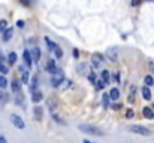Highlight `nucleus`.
I'll return each mask as SVG.
<instances>
[{"label":"nucleus","mask_w":154,"mask_h":143,"mask_svg":"<svg viewBox=\"0 0 154 143\" xmlns=\"http://www.w3.org/2000/svg\"><path fill=\"white\" fill-rule=\"evenodd\" d=\"M112 79L115 80V82H118V80H120V76H118V73H115V75L112 76Z\"/></svg>","instance_id":"nucleus-33"},{"label":"nucleus","mask_w":154,"mask_h":143,"mask_svg":"<svg viewBox=\"0 0 154 143\" xmlns=\"http://www.w3.org/2000/svg\"><path fill=\"white\" fill-rule=\"evenodd\" d=\"M87 64H85V63H81V64L78 66V73H81V75H85L87 73Z\"/></svg>","instance_id":"nucleus-22"},{"label":"nucleus","mask_w":154,"mask_h":143,"mask_svg":"<svg viewBox=\"0 0 154 143\" xmlns=\"http://www.w3.org/2000/svg\"><path fill=\"white\" fill-rule=\"evenodd\" d=\"M11 122L15 125L16 128H20V130H23L24 127H25V124H24V121L20 118L18 115H11Z\"/></svg>","instance_id":"nucleus-5"},{"label":"nucleus","mask_w":154,"mask_h":143,"mask_svg":"<svg viewBox=\"0 0 154 143\" xmlns=\"http://www.w3.org/2000/svg\"><path fill=\"white\" fill-rule=\"evenodd\" d=\"M120 107H121V104H118V103H117V104H114V106H112V109L118 110V109H120Z\"/></svg>","instance_id":"nucleus-35"},{"label":"nucleus","mask_w":154,"mask_h":143,"mask_svg":"<svg viewBox=\"0 0 154 143\" xmlns=\"http://www.w3.org/2000/svg\"><path fill=\"white\" fill-rule=\"evenodd\" d=\"M20 72H21V75H23V82L27 84L29 82V69L25 67V66H20Z\"/></svg>","instance_id":"nucleus-12"},{"label":"nucleus","mask_w":154,"mask_h":143,"mask_svg":"<svg viewBox=\"0 0 154 143\" xmlns=\"http://www.w3.org/2000/svg\"><path fill=\"white\" fill-rule=\"evenodd\" d=\"M135 95H136V88L132 86L129 95H127V101H129V103H135Z\"/></svg>","instance_id":"nucleus-17"},{"label":"nucleus","mask_w":154,"mask_h":143,"mask_svg":"<svg viewBox=\"0 0 154 143\" xmlns=\"http://www.w3.org/2000/svg\"><path fill=\"white\" fill-rule=\"evenodd\" d=\"M12 34H14V30H12V29H6V30L3 31V40H5V42L11 40Z\"/></svg>","instance_id":"nucleus-16"},{"label":"nucleus","mask_w":154,"mask_h":143,"mask_svg":"<svg viewBox=\"0 0 154 143\" xmlns=\"http://www.w3.org/2000/svg\"><path fill=\"white\" fill-rule=\"evenodd\" d=\"M30 52V57H31V61H35V63H38L39 60H40V51H39V48L38 46H35V48H31V51H29Z\"/></svg>","instance_id":"nucleus-9"},{"label":"nucleus","mask_w":154,"mask_h":143,"mask_svg":"<svg viewBox=\"0 0 154 143\" xmlns=\"http://www.w3.org/2000/svg\"><path fill=\"white\" fill-rule=\"evenodd\" d=\"M11 86H12V91L18 93L20 89H21V82H20L18 79H14V80H12V84H11Z\"/></svg>","instance_id":"nucleus-15"},{"label":"nucleus","mask_w":154,"mask_h":143,"mask_svg":"<svg viewBox=\"0 0 154 143\" xmlns=\"http://www.w3.org/2000/svg\"><path fill=\"white\" fill-rule=\"evenodd\" d=\"M126 116H127V118H132V116H133V110H127V112H126Z\"/></svg>","instance_id":"nucleus-31"},{"label":"nucleus","mask_w":154,"mask_h":143,"mask_svg":"<svg viewBox=\"0 0 154 143\" xmlns=\"http://www.w3.org/2000/svg\"><path fill=\"white\" fill-rule=\"evenodd\" d=\"M102 82H103L105 85H108V82H109V72L108 70L102 72Z\"/></svg>","instance_id":"nucleus-21"},{"label":"nucleus","mask_w":154,"mask_h":143,"mask_svg":"<svg viewBox=\"0 0 154 143\" xmlns=\"http://www.w3.org/2000/svg\"><path fill=\"white\" fill-rule=\"evenodd\" d=\"M109 94H103V97H102V103H103V106L105 107H108V104H109Z\"/></svg>","instance_id":"nucleus-25"},{"label":"nucleus","mask_w":154,"mask_h":143,"mask_svg":"<svg viewBox=\"0 0 154 143\" xmlns=\"http://www.w3.org/2000/svg\"><path fill=\"white\" fill-rule=\"evenodd\" d=\"M33 113H35V118L38 121H42V116H44V109L40 106H35L33 107Z\"/></svg>","instance_id":"nucleus-10"},{"label":"nucleus","mask_w":154,"mask_h":143,"mask_svg":"<svg viewBox=\"0 0 154 143\" xmlns=\"http://www.w3.org/2000/svg\"><path fill=\"white\" fill-rule=\"evenodd\" d=\"M142 115L145 116V118H147V119H153L154 118V110L151 109V107H144V109H142Z\"/></svg>","instance_id":"nucleus-11"},{"label":"nucleus","mask_w":154,"mask_h":143,"mask_svg":"<svg viewBox=\"0 0 154 143\" xmlns=\"http://www.w3.org/2000/svg\"><path fill=\"white\" fill-rule=\"evenodd\" d=\"M118 97H120V91L117 88H112L109 91V98H111V100H118Z\"/></svg>","instance_id":"nucleus-18"},{"label":"nucleus","mask_w":154,"mask_h":143,"mask_svg":"<svg viewBox=\"0 0 154 143\" xmlns=\"http://www.w3.org/2000/svg\"><path fill=\"white\" fill-rule=\"evenodd\" d=\"M144 82H145V86H153L154 85V79H153V76L151 75H148V76H145V79H144Z\"/></svg>","instance_id":"nucleus-20"},{"label":"nucleus","mask_w":154,"mask_h":143,"mask_svg":"<svg viewBox=\"0 0 154 143\" xmlns=\"http://www.w3.org/2000/svg\"><path fill=\"white\" fill-rule=\"evenodd\" d=\"M8 86V80L3 75H0V88H6Z\"/></svg>","instance_id":"nucleus-26"},{"label":"nucleus","mask_w":154,"mask_h":143,"mask_svg":"<svg viewBox=\"0 0 154 143\" xmlns=\"http://www.w3.org/2000/svg\"><path fill=\"white\" fill-rule=\"evenodd\" d=\"M45 70L47 72H49V73H55L57 72V66H55V61L54 60H48L47 63H45Z\"/></svg>","instance_id":"nucleus-8"},{"label":"nucleus","mask_w":154,"mask_h":143,"mask_svg":"<svg viewBox=\"0 0 154 143\" xmlns=\"http://www.w3.org/2000/svg\"><path fill=\"white\" fill-rule=\"evenodd\" d=\"M45 42H47V45H48V46H49V49L51 51H55V48H57V45L54 43V42H51L48 37H45Z\"/></svg>","instance_id":"nucleus-24"},{"label":"nucleus","mask_w":154,"mask_h":143,"mask_svg":"<svg viewBox=\"0 0 154 143\" xmlns=\"http://www.w3.org/2000/svg\"><path fill=\"white\" fill-rule=\"evenodd\" d=\"M106 58L109 60V61H117V58H118V52H117V48H109L108 51H106Z\"/></svg>","instance_id":"nucleus-7"},{"label":"nucleus","mask_w":154,"mask_h":143,"mask_svg":"<svg viewBox=\"0 0 154 143\" xmlns=\"http://www.w3.org/2000/svg\"><path fill=\"white\" fill-rule=\"evenodd\" d=\"M102 63H103V57H102L100 54H93V57H91V66L93 67H100Z\"/></svg>","instance_id":"nucleus-6"},{"label":"nucleus","mask_w":154,"mask_h":143,"mask_svg":"<svg viewBox=\"0 0 154 143\" xmlns=\"http://www.w3.org/2000/svg\"><path fill=\"white\" fill-rule=\"evenodd\" d=\"M148 67H150V70H151L153 73H154V63H150V64H148Z\"/></svg>","instance_id":"nucleus-34"},{"label":"nucleus","mask_w":154,"mask_h":143,"mask_svg":"<svg viewBox=\"0 0 154 143\" xmlns=\"http://www.w3.org/2000/svg\"><path fill=\"white\" fill-rule=\"evenodd\" d=\"M3 100H5V94H3V93H0V103H2Z\"/></svg>","instance_id":"nucleus-36"},{"label":"nucleus","mask_w":154,"mask_h":143,"mask_svg":"<svg viewBox=\"0 0 154 143\" xmlns=\"http://www.w3.org/2000/svg\"><path fill=\"white\" fill-rule=\"evenodd\" d=\"M103 86H105V84H103V82H102V80H99V82H97V88H100V89H102V88H103Z\"/></svg>","instance_id":"nucleus-32"},{"label":"nucleus","mask_w":154,"mask_h":143,"mask_svg":"<svg viewBox=\"0 0 154 143\" xmlns=\"http://www.w3.org/2000/svg\"><path fill=\"white\" fill-rule=\"evenodd\" d=\"M64 80V75H63V72L60 70V69H57V72L53 75V78H51V85L53 86H58L60 84H62Z\"/></svg>","instance_id":"nucleus-3"},{"label":"nucleus","mask_w":154,"mask_h":143,"mask_svg":"<svg viewBox=\"0 0 154 143\" xmlns=\"http://www.w3.org/2000/svg\"><path fill=\"white\" fill-rule=\"evenodd\" d=\"M82 143H91V142H90V140H84Z\"/></svg>","instance_id":"nucleus-38"},{"label":"nucleus","mask_w":154,"mask_h":143,"mask_svg":"<svg viewBox=\"0 0 154 143\" xmlns=\"http://www.w3.org/2000/svg\"><path fill=\"white\" fill-rule=\"evenodd\" d=\"M142 95H144L145 100H151V91H150V88L144 86V88H142Z\"/></svg>","instance_id":"nucleus-19"},{"label":"nucleus","mask_w":154,"mask_h":143,"mask_svg":"<svg viewBox=\"0 0 154 143\" xmlns=\"http://www.w3.org/2000/svg\"><path fill=\"white\" fill-rule=\"evenodd\" d=\"M42 91H39V89H36V91H33V95H31V100L35 101V103H38V101H40L42 100Z\"/></svg>","instance_id":"nucleus-14"},{"label":"nucleus","mask_w":154,"mask_h":143,"mask_svg":"<svg viewBox=\"0 0 154 143\" xmlns=\"http://www.w3.org/2000/svg\"><path fill=\"white\" fill-rule=\"evenodd\" d=\"M23 57H24V63H25V67L29 69V67L31 66V57H30V52H29V51H24Z\"/></svg>","instance_id":"nucleus-13"},{"label":"nucleus","mask_w":154,"mask_h":143,"mask_svg":"<svg viewBox=\"0 0 154 143\" xmlns=\"http://www.w3.org/2000/svg\"><path fill=\"white\" fill-rule=\"evenodd\" d=\"M8 29V21L6 20H0V31H5Z\"/></svg>","instance_id":"nucleus-27"},{"label":"nucleus","mask_w":154,"mask_h":143,"mask_svg":"<svg viewBox=\"0 0 154 143\" xmlns=\"http://www.w3.org/2000/svg\"><path fill=\"white\" fill-rule=\"evenodd\" d=\"M47 107H48V110H51V112H54L57 107H58V100H57V97H54V95H49L48 98H47Z\"/></svg>","instance_id":"nucleus-4"},{"label":"nucleus","mask_w":154,"mask_h":143,"mask_svg":"<svg viewBox=\"0 0 154 143\" xmlns=\"http://www.w3.org/2000/svg\"><path fill=\"white\" fill-rule=\"evenodd\" d=\"M8 61H9V64H15L16 54H15V52H9V55H8Z\"/></svg>","instance_id":"nucleus-23"},{"label":"nucleus","mask_w":154,"mask_h":143,"mask_svg":"<svg viewBox=\"0 0 154 143\" xmlns=\"http://www.w3.org/2000/svg\"><path fill=\"white\" fill-rule=\"evenodd\" d=\"M54 52H55V55H57V58H62V57H63V51H62V49H60L58 46L55 48V51H54Z\"/></svg>","instance_id":"nucleus-28"},{"label":"nucleus","mask_w":154,"mask_h":143,"mask_svg":"<svg viewBox=\"0 0 154 143\" xmlns=\"http://www.w3.org/2000/svg\"><path fill=\"white\" fill-rule=\"evenodd\" d=\"M88 79H90L91 84H96V75H94V73H90V75H88Z\"/></svg>","instance_id":"nucleus-29"},{"label":"nucleus","mask_w":154,"mask_h":143,"mask_svg":"<svg viewBox=\"0 0 154 143\" xmlns=\"http://www.w3.org/2000/svg\"><path fill=\"white\" fill-rule=\"evenodd\" d=\"M129 130L132 133H135V134H141V136H147V137L153 134V131L150 128H147V127H144V125H130Z\"/></svg>","instance_id":"nucleus-2"},{"label":"nucleus","mask_w":154,"mask_h":143,"mask_svg":"<svg viewBox=\"0 0 154 143\" xmlns=\"http://www.w3.org/2000/svg\"><path fill=\"white\" fill-rule=\"evenodd\" d=\"M24 24H25V22H24L23 20H20L18 22H16V25H18V27H20V29H23V27H24Z\"/></svg>","instance_id":"nucleus-30"},{"label":"nucleus","mask_w":154,"mask_h":143,"mask_svg":"<svg viewBox=\"0 0 154 143\" xmlns=\"http://www.w3.org/2000/svg\"><path fill=\"white\" fill-rule=\"evenodd\" d=\"M0 143H6V139L5 137H0Z\"/></svg>","instance_id":"nucleus-37"},{"label":"nucleus","mask_w":154,"mask_h":143,"mask_svg":"<svg viewBox=\"0 0 154 143\" xmlns=\"http://www.w3.org/2000/svg\"><path fill=\"white\" fill-rule=\"evenodd\" d=\"M78 128L82 131V133H87V134H93V136H103L100 128L94 127V125H90V124H79Z\"/></svg>","instance_id":"nucleus-1"}]
</instances>
